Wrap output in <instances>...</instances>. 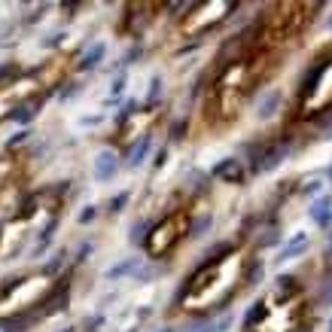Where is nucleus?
Instances as JSON below:
<instances>
[{
    "instance_id": "11",
    "label": "nucleus",
    "mask_w": 332,
    "mask_h": 332,
    "mask_svg": "<svg viewBox=\"0 0 332 332\" xmlns=\"http://www.w3.org/2000/svg\"><path fill=\"white\" fill-rule=\"evenodd\" d=\"M158 119V107H143V110H134L128 119H122L119 125V134H116V143L122 150H128L131 143H137L140 137L153 128V122Z\"/></svg>"
},
{
    "instance_id": "10",
    "label": "nucleus",
    "mask_w": 332,
    "mask_h": 332,
    "mask_svg": "<svg viewBox=\"0 0 332 332\" xmlns=\"http://www.w3.org/2000/svg\"><path fill=\"white\" fill-rule=\"evenodd\" d=\"M28 183V162L21 153H0V208L18 198Z\"/></svg>"
},
{
    "instance_id": "5",
    "label": "nucleus",
    "mask_w": 332,
    "mask_h": 332,
    "mask_svg": "<svg viewBox=\"0 0 332 332\" xmlns=\"http://www.w3.org/2000/svg\"><path fill=\"white\" fill-rule=\"evenodd\" d=\"M61 210V198L55 192H40L18 208L16 216H9L0 228V256H16L43 238L52 228L55 216Z\"/></svg>"
},
{
    "instance_id": "2",
    "label": "nucleus",
    "mask_w": 332,
    "mask_h": 332,
    "mask_svg": "<svg viewBox=\"0 0 332 332\" xmlns=\"http://www.w3.org/2000/svg\"><path fill=\"white\" fill-rule=\"evenodd\" d=\"M262 265V250L253 238H235L216 247L198 268L183 280L174 314L186 320H208L223 314L253 287Z\"/></svg>"
},
{
    "instance_id": "7",
    "label": "nucleus",
    "mask_w": 332,
    "mask_h": 332,
    "mask_svg": "<svg viewBox=\"0 0 332 332\" xmlns=\"http://www.w3.org/2000/svg\"><path fill=\"white\" fill-rule=\"evenodd\" d=\"M198 216H201V198L177 201L165 216H158V220L150 226V232H146V238H143L146 256L156 259V262L171 259L183 244L189 241V235L195 232Z\"/></svg>"
},
{
    "instance_id": "1",
    "label": "nucleus",
    "mask_w": 332,
    "mask_h": 332,
    "mask_svg": "<svg viewBox=\"0 0 332 332\" xmlns=\"http://www.w3.org/2000/svg\"><path fill=\"white\" fill-rule=\"evenodd\" d=\"M320 3H268L228 37L208 64L195 101L192 137L216 140L241 125L256 98L290 67L296 52L311 37Z\"/></svg>"
},
{
    "instance_id": "6",
    "label": "nucleus",
    "mask_w": 332,
    "mask_h": 332,
    "mask_svg": "<svg viewBox=\"0 0 332 332\" xmlns=\"http://www.w3.org/2000/svg\"><path fill=\"white\" fill-rule=\"evenodd\" d=\"M64 274L55 268H40L13 280L9 287L0 290V320H21L40 311L64 290Z\"/></svg>"
},
{
    "instance_id": "9",
    "label": "nucleus",
    "mask_w": 332,
    "mask_h": 332,
    "mask_svg": "<svg viewBox=\"0 0 332 332\" xmlns=\"http://www.w3.org/2000/svg\"><path fill=\"white\" fill-rule=\"evenodd\" d=\"M238 13L235 3H198L183 9L180 18L171 25V43H192L201 40L204 34H210L213 28H220L226 18H232Z\"/></svg>"
},
{
    "instance_id": "4",
    "label": "nucleus",
    "mask_w": 332,
    "mask_h": 332,
    "mask_svg": "<svg viewBox=\"0 0 332 332\" xmlns=\"http://www.w3.org/2000/svg\"><path fill=\"white\" fill-rule=\"evenodd\" d=\"M326 119H332V40L305 64V73L280 116V128L287 137H305L326 125Z\"/></svg>"
},
{
    "instance_id": "3",
    "label": "nucleus",
    "mask_w": 332,
    "mask_h": 332,
    "mask_svg": "<svg viewBox=\"0 0 332 332\" xmlns=\"http://www.w3.org/2000/svg\"><path fill=\"white\" fill-rule=\"evenodd\" d=\"M320 299V287L308 268L287 271L253 302L241 332H314Z\"/></svg>"
},
{
    "instance_id": "8",
    "label": "nucleus",
    "mask_w": 332,
    "mask_h": 332,
    "mask_svg": "<svg viewBox=\"0 0 332 332\" xmlns=\"http://www.w3.org/2000/svg\"><path fill=\"white\" fill-rule=\"evenodd\" d=\"M64 73H67V58L58 55V58H49L46 64L34 67V70L0 79V119H3L9 110L28 104V101H34L37 95L49 91L52 86H58L64 79Z\"/></svg>"
}]
</instances>
